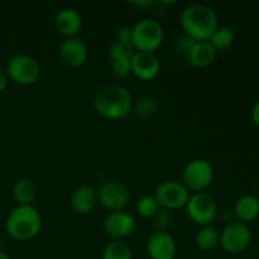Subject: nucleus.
<instances>
[{"mask_svg": "<svg viewBox=\"0 0 259 259\" xmlns=\"http://www.w3.org/2000/svg\"><path fill=\"white\" fill-rule=\"evenodd\" d=\"M180 24L186 37L196 42L209 40L219 27L215 10L205 4H191L185 8L180 17Z\"/></svg>", "mask_w": 259, "mask_h": 259, "instance_id": "f257e3e1", "label": "nucleus"}, {"mask_svg": "<svg viewBox=\"0 0 259 259\" xmlns=\"http://www.w3.org/2000/svg\"><path fill=\"white\" fill-rule=\"evenodd\" d=\"M133 96L121 85L106 86L98 91L94 98V109L103 118L123 119L133 110Z\"/></svg>", "mask_w": 259, "mask_h": 259, "instance_id": "f03ea898", "label": "nucleus"}, {"mask_svg": "<svg viewBox=\"0 0 259 259\" xmlns=\"http://www.w3.org/2000/svg\"><path fill=\"white\" fill-rule=\"evenodd\" d=\"M5 229L13 239L27 242L39 234L42 217L33 205H18L8 215Z\"/></svg>", "mask_w": 259, "mask_h": 259, "instance_id": "7ed1b4c3", "label": "nucleus"}, {"mask_svg": "<svg viewBox=\"0 0 259 259\" xmlns=\"http://www.w3.org/2000/svg\"><path fill=\"white\" fill-rule=\"evenodd\" d=\"M132 45L138 52H152L158 50L164 38L163 27L152 18L142 19L132 28Z\"/></svg>", "mask_w": 259, "mask_h": 259, "instance_id": "20e7f679", "label": "nucleus"}, {"mask_svg": "<svg viewBox=\"0 0 259 259\" xmlns=\"http://www.w3.org/2000/svg\"><path fill=\"white\" fill-rule=\"evenodd\" d=\"M214 168L207 159H191L182 171V184L192 194H200L211 185Z\"/></svg>", "mask_w": 259, "mask_h": 259, "instance_id": "39448f33", "label": "nucleus"}, {"mask_svg": "<svg viewBox=\"0 0 259 259\" xmlns=\"http://www.w3.org/2000/svg\"><path fill=\"white\" fill-rule=\"evenodd\" d=\"M7 75L10 80L23 86L37 82L40 75V65L29 55H17L8 61Z\"/></svg>", "mask_w": 259, "mask_h": 259, "instance_id": "423d86ee", "label": "nucleus"}, {"mask_svg": "<svg viewBox=\"0 0 259 259\" xmlns=\"http://www.w3.org/2000/svg\"><path fill=\"white\" fill-rule=\"evenodd\" d=\"M252 242V230L248 224L242 222H230L220 233V245L230 254L242 253Z\"/></svg>", "mask_w": 259, "mask_h": 259, "instance_id": "0eeeda50", "label": "nucleus"}, {"mask_svg": "<svg viewBox=\"0 0 259 259\" xmlns=\"http://www.w3.org/2000/svg\"><path fill=\"white\" fill-rule=\"evenodd\" d=\"M185 209H186L187 217L200 227L211 225L218 215L217 202L210 195L204 194V192L192 194Z\"/></svg>", "mask_w": 259, "mask_h": 259, "instance_id": "6e6552de", "label": "nucleus"}, {"mask_svg": "<svg viewBox=\"0 0 259 259\" xmlns=\"http://www.w3.org/2000/svg\"><path fill=\"white\" fill-rule=\"evenodd\" d=\"M190 191L179 181H163L156 187L154 197L159 207L167 210H177L186 206L190 199Z\"/></svg>", "mask_w": 259, "mask_h": 259, "instance_id": "1a4fd4ad", "label": "nucleus"}, {"mask_svg": "<svg viewBox=\"0 0 259 259\" xmlns=\"http://www.w3.org/2000/svg\"><path fill=\"white\" fill-rule=\"evenodd\" d=\"M96 191H98L99 204L109 211L124 210L131 200V192L128 187L120 182H104Z\"/></svg>", "mask_w": 259, "mask_h": 259, "instance_id": "9d476101", "label": "nucleus"}, {"mask_svg": "<svg viewBox=\"0 0 259 259\" xmlns=\"http://www.w3.org/2000/svg\"><path fill=\"white\" fill-rule=\"evenodd\" d=\"M137 227L136 218L125 210L110 211L103 222L104 232L114 239L123 240L124 238L131 237Z\"/></svg>", "mask_w": 259, "mask_h": 259, "instance_id": "9b49d317", "label": "nucleus"}, {"mask_svg": "<svg viewBox=\"0 0 259 259\" xmlns=\"http://www.w3.org/2000/svg\"><path fill=\"white\" fill-rule=\"evenodd\" d=\"M147 253L151 259H175L176 240L168 232H154L147 240Z\"/></svg>", "mask_w": 259, "mask_h": 259, "instance_id": "f8f14e48", "label": "nucleus"}, {"mask_svg": "<svg viewBox=\"0 0 259 259\" xmlns=\"http://www.w3.org/2000/svg\"><path fill=\"white\" fill-rule=\"evenodd\" d=\"M161 72L159 58L152 52H138L132 57V73L139 80L152 81Z\"/></svg>", "mask_w": 259, "mask_h": 259, "instance_id": "ddd939ff", "label": "nucleus"}, {"mask_svg": "<svg viewBox=\"0 0 259 259\" xmlns=\"http://www.w3.org/2000/svg\"><path fill=\"white\" fill-rule=\"evenodd\" d=\"M60 57L66 66L77 68L85 63L88 58V46L77 37L66 38L60 46Z\"/></svg>", "mask_w": 259, "mask_h": 259, "instance_id": "4468645a", "label": "nucleus"}, {"mask_svg": "<svg viewBox=\"0 0 259 259\" xmlns=\"http://www.w3.org/2000/svg\"><path fill=\"white\" fill-rule=\"evenodd\" d=\"M98 204V191L93 186L83 185V186H80L73 190V192L71 194V209L75 212H77V214H89V212H91L95 209Z\"/></svg>", "mask_w": 259, "mask_h": 259, "instance_id": "2eb2a0df", "label": "nucleus"}, {"mask_svg": "<svg viewBox=\"0 0 259 259\" xmlns=\"http://www.w3.org/2000/svg\"><path fill=\"white\" fill-rule=\"evenodd\" d=\"M56 29L66 38L76 37L82 28V18L73 8H63L57 13L55 19Z\"/></svg>", "mask_w": 259, "mask_h": 259, "instance_id": "dca6fc26", "label": "nucleus"}, {"mask_svg": "<svg viewBox=\"0 0 259 259\" xmlns=\"http://www.w3.org/2000/svg\"><path fill=\"white\" fill-rule=\"evenodd\" d=\"M217 57V50L212 47L209 40L194 42L185 55L187 62L196 68H204L211 65Z\"/></svg>", "mask_w": 259, "mask_h": 259, "instance_id": "f3484780", "label": "nucleus"}, {"mask_svg": "<svg viewBox=\"0 0 259 259\" xmlns=\"http://www.w3.org/2000/svg\"><path fill=\"white\" fill-rule=\"evenodd\" d=\"M234 215L238 222L248 224L259 217V197L255 195H243L234 205Z\"/></svg>", "mask_w": 259, "mask_h": 259, "instance_id": "a211bd4d", "label": "nucleus"}, {"mask_svg": "<svg viewBox=\"0 0 259 259\" xmlns=\"http://www.w3.org/2000/svg\"><path fill=\"white\" fill-rule=\"evenodd\" d=\"M13 196L18 205H32L37 197V186L28 177H22L13 186Z\"/></svg>", "mask_w": 259, "mask_h": 259, "instance_id": "6ab92c4d", "label": "nucleus"}, {"mask_svg": "<svg viewBox=\"0 0 259 259\" xmlns=\"http://www.w3.org/2000/svg\"><path fill=\"white\" fill-rule=\"evenodd\" d=\"M220 233L214 225H205L200 227L197 230L196 237H195V243L196 247L201 250H211L219 244Z\"/></svg>", "mask_w": 259, "mask_h": 259, "instance_id": "aec40b11", "label": "nucleus"}, {"mask_svg": "<svg viewBox=\"0 0 259 259\" xmlns=\"http://www.w3.org/2000/svg\"><path fill=\"white\" fill-rule=\"evenodd\" d=\"M158 109V100L151 94H144L133 101V111L141 118H152Z\"/></svg>", "mask_w": 259, "mask_h": 259, "instance_id": "412c9836", "label": "nucleus"}, {"mask_svg": "<svg viewBox=\"0 0 259 259\" xmlns=\"http://www.w3.org/2000/svg\"><path fill=\"white\" fill-rule=\"evenodd\" d=\"M103 259H133V253L125 242L114 239L104 248Z\"/></svg>", "mask_w": 259, "mask_h": 259, "instance_id": "4be33fe9", "label": "nucleus"}, {"mask_svg": "<svg viewBox=\"0 0 259 259\" xmlns=\"http://www.w3.org/2000/svg\"><path fill=\"white\" fill-rule=\"evenodd\" d=\"M235 40V33L230 27H218L217 30L212 33L209 42L217 51L227 50L232 47Z\"/></svg>", "mask_w": 259, "mask_h": 259, "instance_id": "5701e85b", "label": "nucleus"}, {"mask_svg": "<svg viewBox=\"0 0 259 259\" xmlns=\"http://www.w3.org/2000/svg\"><path fill=\"white\" fill-rule=\"evenodd\" d=\"M137 212H138L141 217L148 218V219H152L154 214L158 211L161 207H159V204L157 202L154 195H144L141 199L138 200L136 205Z\"/></svg>", "mask_w": 259, "mask_h": 259, "instance_id": "b1692460", "label": "nucleus"}, {"mask_svg": "<svg viewBox=\"0 0 259 259\" xmlns=\"http://www.w3.org/2000/svg\"><path fill=\"white\" fill-rule=\"evenodd\" d=\"M136 48L132 45V42H120V40L116 39L113 45L109 47V57L110 61L113 60H120V58H129L132 60V57L136 53Z\"/></svg>", "mask_w": 259, "mask_h": 259, "instance_id": "393cba45", "label": "nucleus"}, {"mask_svg": "<svg viewBox=\"0 0 259 259\" xmlns=\"http://www.w3.org/2000/svg\"><path fill=\"white\" fill-rule=\"evenodd\" d=\"M174 218L169 210L159 209L156 214L152 217V225L154 227L156 232H167L172 227Z\"/></svg>", "mask_w": 259, "mask_h": 259, "instance_id": "a878e982", "label": "nucleus"}, {"mask_svg": "<svg viewBox=\"0 0 259 259\" xmlns=\"http://www.w3.org/2000/svg\"><path fill=\"white\" fill-rule=\"evenodd\" d=\"M111 72L119 78L128 77L132 73V60L129 58H120V60L110 61Z\"/></svg>", "mask_w": 259, "mask_h": 259, "instance_id": "bb28decb", "label": "nucleus"}, {"mask_svg": "<svg viewBox=\"0 0 259 259\" xmlns=\"http://www.w3.org/2000/svg\"><path fill=\"white\" fill-rule=\"evenodd\" d=\"M132 34H133L132 27H126V25L120 27L116 32V37L120 42H132Z\"/></svg>", "mask_w": 259, "mask_h": 259, "instance_id": "cd10ccee", "label": "nucleus"}, {"mask_svg": "<svg viewBox=\"0 0 259 259\" xmlns=\"http://www.w3.org/2000/svg\"><path fill=\"white\" fill-rule=\"evenodd\" d=\"M252 120L255 124V126L259 128V99L255 101L252 108Z\"/></svg>", "mask_w": 259, "mask_h": 259, "instance_id": "c85d7f7f", "label": "nucleus"}, {"mask_svg": "<svg viewBox=\"0 0 259 259\" xmlns=\"http://www.w3.org/2000/svg\"><path fill=\"white\" fill-rule=\"evenodd\" d=\"M8 80H9V77H8L7 72L3 70H0V94H2L5 89H7Z\"/></svg>", "mask_w": 259, "mask_h": 259, "instance_id": "c756f323", "label": "nucleus"}, {"mask_svg": "<svg viewBox=\"0 0 259 259\" xmlns=\"http://www.w3.org/2000/svg\"><path fill=\"white\" fill-rule=\"evenodd\" d=\"M0 259H10L9 255H8V253L3 252V250H0Z\"/></svg>", "mask_w": 259, "mask_h": 259, "instance_id": "7c9ffc66", "label": "nucleus"}, {"mask_svg": "<svg viewBox=\"0 0 259 259\" xmlns=\"http://www.w3.org/2000/svg\"><path fill=\"white\" fill-rule=\"evenodd\" d=\"M2 245H3V239H2V237H0V248H2Z\"/></svg>", "mask_w": 259, "mask_h": 259, "instance_id": "2f4dec72", "label": "nucleus"}, {"mask_svg": "<svg viewBox=\"0 0 259 259\" xmlns=\"http://www.w3.org/2000/svg\"><path fill=\"white\" fill-rule=\"evenodd\" d=\"M0 111H2V103H0Z\"/></svg>", "mask_w": 259, "mask_h": 259, "instance_id": "473e14b6", "label": "nucleus"}]
</instances>
